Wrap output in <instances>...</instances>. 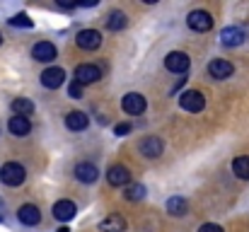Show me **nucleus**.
I'll return each instance as SVG.
<instances>
[{
	"instance_id": "26",
	"label": "nucleus",
	"mask_w": 249,
	"mask_h": 232,
	"mask_svg": "<svg viewBox=\"0 0 249 232\" xmlns=\"http://www.w3.org/2000/svg\"><path fill=\"white\" fill-rule=\"evenodd\" d=\"M83 87L85 85H80V82L75 80V82H71V85H68V94H71L73 99H80V97H83Z\"/></svg>"
},
{
	"instance_id": "12",
	"label": "nucleus",
	"mask_w": 249,
	"mask_h": 232,
	"mask_svg": "<svg viewBox=\"0 0 249 232\" xmlns=\"http://www.w3.org/2000/svg\"><path fill=\"white\" fill-rule=\"evenodd\" d=\"M162 150H165V143L158 136H148V138L141 141V153L145 155V157H160Z\"/></svg>"
},
{
	"instance_id": "8",
	"label": "nucleus",
	"mask_w": 249,
	"mask_h": 232,
	"mask_svg": "<svg viewBox=\"0 0 249 232\" xmlns=\"http://www.w3.org/2000/svg\"><path fill=\"white\" fill-rule=\"evenodd\" d=\"M75 41H78V46L85 49V51H94V49L102 46V34H99L97 29H83Z\"/></svg>"
},
{
	"instance_id": "28",
	"label": "nucleus",
	"mask_w": 249,
	"mask_h": 232,
	"mask_svg": "<svg viewBox=\"0 0 249 232\" xmlns=\"http://www.w3.org/2000/svg\"><path fill=\"white\" fill-rule=\"evenodd\" d=\"M114 131H116V136H126V133L131 131V124H119Z\"/></svg>"
},
{
	"instance_id": "17",
	"label": "nucleus",
	"mask_w": 249,
	"mask_h": 232,
	"mask_svg": "<svg viewBox=\"0 0 249 232\" xmlns=\"http://www.w3.org/2000/svg\"><path fill=\"white\" fill-rule=\"evenodd\" d=\"M7 128H10L12 136H27V133L32 131V124H29L27 116H12V119L7 121Z\"/></svg>"
},
{
	"instance_id": "25",
	"label": "nucleus",
	"mask_w": 249,
	"mask_h": 232,
	"mask_svg": "<svg viewBox=\"0 0 249 232\" xmlns=\"http://www.w3.org/2000/svg\"><path fill=\"white\" fill-rule=\"evenodd\" d=\"M10 24H12V27H32V19H29L27 15H15V17L10 19Z\"/></svg>"
},
{
	"instance_id": "5",
	"label": "nucleus",
	"mask_w": 249,
	"mask_h": 232,
	"mask_svg": "<svg viewBox=\"0 0 249 232\" xmlns=\"http://www.w3.org/2000/svg\"><path fill=\"white\" fill-rule=\"evenodd\" d=\"M56 56H58V51H56V46L51 41H39V44L32 46V58L34 61L51 63V61H56Z\"/></svg>"
},
{
	"instance_id": "22",
	"label": "nucleus",
	"mask_w": 249,
	"mask_h": 232,
	"mask_svg": "<svg viewBox=\"0 0 249 232\" xmlns=\"http://www.w3.org/2000/svg\"><path fill=\"white\" fill-rule=\"evenodd\" d=\"M186 208H189V206H186V201H184V198H179V196H174V198H169V201H167V211H169L172 215H184V213H186Z\"/></svg>"
},
{
	"instance_id": "23",
	"label": "nucleus",
	"mask_w": 249,
	"mask_h": 232,
	"mask_svg": "<svg viewBox=\"0 0 249 232\" xmlns=\"http://www.w3.org/2000/svg\"><path fill=\"white\" fill-rule=\"evenodd\" d=\"M232 172L240 177V179H249V157H237L232 162Z\"/></svg>"
},
{
	"instance_id": "3",
	"label": "nucleus",
	"mask_w": 249,
	"mask_h": 232,
	"mask_svg": "<svg viewBox=\"0 0 249 232\" xmlns=\"http://www.w3.org/2000/svg\"><path fill=\"white\" fill-rule=\"evenodd\" d=\"M186 24H189V29L203 34V32H211L213 29V17L206 10H191L189 17H186Z\"/></svg>"
},
{
	"instance_id": "13",
	"label": "nucleus",
	"mask_w": 249,
	"mask_h": 232,
	"mask_svg": "<svg viewBox=\"0 0 249 232\" xmlns=\"http://www.w3.org/2000/svg\"><path fill=\"white\" fill-rule=\"evenodd\" d=\"M220 44L223 46H240V44H245V32L240 27H225L220 32Z\"/></svg>"
},
{
	"instance_id": "16",
	"label": "nucleus",
	"mask_w": 249,
	"mask_h": 232,
	"mask_svg": "<svg viewBox=\"0 0 249 232\" xmlns=\"http://www.w3.org/2000/svg\"><path fill=\"white\" fill-rule=\"evenodd\" d=\"M75 177H78V181H83V184H92V181H97L99 169H97L92 162H80V164L75 167Z\"/></svg>"
},
{
	"instance_id": "20",
	"label": "nucleus",
	"mask_w": 249,
	"mask_h": 232,
	"mask_svg": "<svg viewBox=\"0 0 249 232\" xmlns=\"http://www.w3.org/2000/svg\"><path fill=\"white\" fill-rule=\"evenodd\" d=\"M126 24H128V19H126V15H124L121 10H114V12L107 15V29H111V32H121Z\"/></svg>"
},
{
	"instance_id": "7",
	"label": "nucleus",
	"mask_w": 249,
	"mask_h": 232,
	"mask_svg": "<svg viewBox=\"0 0 249 232\" xmlns=\"http://www.w3.org/2000/svg\"><path fill=\"white\" fill-rule=\"evenodd\" d=\"M75 213H78V208H75V203L68 201V198L53 203V218H56L58 223H68V220H73Z\"/></svg>"
},
{
	"instance_id": "1",
	"label": "nucleus",
	"mask_w": 249,
	"mask_h": 232,
	"mask_svg": "<svg viewBox=\"0 0 249 232\" xmlns=\"http://www.w3.org/2000/svg\"><path fill=\"white\" fill-rule=\"evenodd\" d=\"M24 179H27V172L19 162H5L0 167V181L5 186H19L24 184Z\"/></svg>"
},
{
	"instance_id": "27",
	"label": "nucleus",
	"mask_w": 249,
	"mask_h": 232,
	"mask_svg": "<svg viewBox=\"0 0 249 232\" xmlns=\"http://www.w3.org/2000/svg\"><path fill=\"white\" fill-rule=\"evenodd\" d=\"M198 232H223V228H220V225H215V223H206V225H201V228H198Z\"/></svg>"
},
{
	"instance_id": "6",
	"label": "nucleus",
	"mask_w": 249,
	"mask_h": 232,
	"mask_svg": "<svg viewBox=\"0 0 249 232\" xmlns=\"http://www.w3.org/2000/svg\"><path fill=\"white\" fill-rule=\"evenodd\" d=\"M107 181H109L111 186H128V181H131L128 167H124V164H111V167L107 169Z\"/></svg>"
},
{
	"instance_id": "19",
	"label": "nucleus",
	"mask_w": 249,
	"mask_h": 232,
	"mask_svg": "<svg viewBox=\"0 0 249 232\" xmlns=\"http://www.w3.org/2000/svg\"><path fill=\"white\" fill-rule=\"evenodd\" d=\"M102 232H124L126 230V220L121 218V215H116V213H111V215H107L104 220H102Z\"/></svg>"
},
{
	"instance_id": "30",
	"label": "nucleus",
	"mask_w": 249,
	"mask_h": 232,
	"mask_svg": "<svg viewBox=\"0 0 249 232\" xmlns=\"http://www.w3.org/2000/svg\"><path fill=\"white\" fill-rule=\"evenodd\" d=\"M0 41H2V36H0Z\"/></svg>"
},
{
	"instance_id": "4",
	"label": "nucleus",
	"mask_w": 249,
	"mask_h": 232,
	"mask_svg": "<svg viewBox=\"0 0 249 232\" xmlns=\"http://www.w3.org/2000/svg\"><path fill=\"white\" fill-rule=\"evenodd\" d=\"M189 56L184 54V51H172V54H167V58H165V68L169 71V73H186L189 71Z\"/></svg>"
},
{
	"instance_id": "11",
	"label": "nucleus",
	"mask_w": 249,
	"mask_h": 232,
	"mask_svg": "<svg viewBox=\"0 0 249 232\" xmlns=\"http://www.w3.org/2000/svg\"><path fill=\"white\" fill-rule=\"evenodd\" d=\"M99 77H102V71H99L94 63H83V66H78V68H75V80H78L80 85L97 82Z\"/></svg>"
},
{
	"instance_id": "2",
	"label": "nucleus",
	"mask_w": 249,
	"mask_h": 232,
	"mask_svg": "<svg viewBox=\"0 0 249 232\" xmlns=\"http://www.w3.org/2000/svg\"><path fill=\"white\" fill-rule=\"evenodd\" d=\"M179 107H181L184 111L198 114V111H203V107H206V97H203L198 89H186V92L179 94Z\"/></svg>"
},
{
	"instance_id": "21",
	"label": "nucleus",
	"mask_w": 249,
	"mask_h": 232,
	"mask_svg": "<svg viewBox=\"0 0 249 232\" xmlns=\"http://www.w3.org/2000/svg\"><path fill=\"white\" fill-rule=\"evenodd\" d=\"M12 111H15V116H29L32 111H34V104L29 102V99H15L12 102Z\"/></svg>"
},
{
	"instance_id": "18",
	"label": "nucleus",
	"mask_w": 249,
	"mask_h": 232,
	"mask_svg": "<svg viewBox=\"0 0 249 232\" xmlns=\"http://www.w3.org/2000/svg\"><path fill=\"white\" fill-rule=\"evenodd\" d=\"M87 124H89V119H87L85 111H71V114L66 116V126H68L71 131H85Z\"/></svg>"
},
{
	"instance_id": "29",
	"label": "nucleus",
	"mask_w": 249,
	"mask_h": 232,
	"mask_svg": "<svg viewBox=\"0 0 249 232\" xmlns=\"http://www.w3.org/2000/svg\"><path fill=\"white\" fill-rule=\"evenodd\" d=\"M58 232H71V230H68V228H66V225H63V228H61V230H58Z\"/></svg>"
},
{
	"instance_id": "15",
	"label": "nucleus",
	"mask_w": 249,
	"mask_h": 232,
	"mask_svg": "<svg viewBox=\"0 0 249 232\" xmlns=\"http://www.w3.org/2000/svg\"><path fill=\"white\" fill-rule=\"evenodd\" d=\"M63 80H66V71H63V68H49V71H44V75H41V85L49 87V89H56V87L63 85Z\"/></svg>"
},
{
	"instance_id": "9",
	"label": "nucleus",
	"mask_w": 249,
	"mask_h": 232,
	"mask_svg": "<svg viewBox=\"0 0 249 232\" xmlns=\"http://www.w3.org/2000/svg\"><path fill=\"white\" fill-rule=\"evenodd\" d=\"M235 73V66L230 61H223V58H215L208 63V75L215 77V80H228V77Z\"/></svg>"
},
{
	"instance_id": "24",
	"label": "nucleus",
	"mask_w": 249,
	"mask_h": 232,
	"mask_svg": "<svg viewBox=\"0 0 249 232\" xmlns=\"http://www.w3.org/2000/svg\"><path fill=\"white\" fill-rule=\"evenodd\" d=\"M143 196H145V186L143 184H133V186L126 189V198L128 201H141Z\"/></svg>"
},
{
	"instance_id": "10",
	"label": "nucleus",
	"mask_w": 249,
	"mask_h": 232,
	"mask_svg": "<svg viewBox=\"0 0 249 232\" xmlns=\"http://www.w3.org/2000/svg\"><path fill=\"white\" fill-rule=\"evenodd\" d=\"M121 107H124L126 114H143L148 104H145V97H143V94H138V92H128V94L124 97Z\"/></svg>"
},
{
	"instance_id": "14",
	"label": "nucleus",
	"mask_w": 249,
	"mask_h": 232,
	"mask_svg": "<svg viewBox=\"0 0 249 232\" xmlns=\"http://www.w3.org/2000/svg\"><path fill=\"white\" fill-rule=\"evenodd\" d=\"M17 218H19L22 225H39V223H41V213H39V208L32 206V203L22 206V208L17 211Z\"/></svg>"
}]
</instances>
